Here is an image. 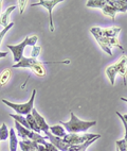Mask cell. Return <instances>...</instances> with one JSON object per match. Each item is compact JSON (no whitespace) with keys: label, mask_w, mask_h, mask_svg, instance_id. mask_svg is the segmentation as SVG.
I'll list each match as a JSON object with an SVG mask.
<instances>
[{"label":"cell","mask_w":127,"mask_h":151,"mask_svg":"<svg viewBox=\"0 0 127 151\" xmlns=\"http://www.w3.org/2000/svg\"><path fill=\"white\" fill-rule=\"evenodd\" d=\"M70 122H60V124H62V127L65 128V130L68 133H79V132H86L87 130L91 127H94L96 124V122H84L81 119L77 118V116H75V114L71 112L70 113Z\"/></svg>","instance_id":"6da1fadb"},{"label":"cell","mask_w":127,"mask_h":151,"mask_svg":"<svg viewBox=\"0 0 127 151\" xmlns=\"http://www.w3.org/2000/svg\"><path fill=\"white\" fill-rule=\"evenodd\" d=\"M50 63H57V62H40V61H38L36 59L22 57V59L18 63L13 65V68H30L37 77H45L46 73H45V69H43V65L50 64ZM62 63H65V62H62Z\"/></svg>","instance_id":"7a4b0ae2"},{"label":"cell","mask_w":127,"mask_h":151,"mask_svg":"<svg viewBox=\"0 0 127 151\" xmlns=\"http://www.w3.org/2000/svg\"><path fill=\"white\" fill-rule=\"evenodd\" d=\"M120 73L123 77L124 80V85H126V76H127V57L123 55L120 58V60L116 64L109 66L106 69V76L108 77L109 81H110L111 85H114V80H116V76Z\"/></svg>","instance_id":"3957f363"},{"label":"cell","mask_w":127,"mask_h":151,"mask_svg":"<svg viewBox=\"0 0 127 151\" xmlns=\"http://www.w3.org/2000/svg\"><path fill=\"white\" fill-rule=\"evenodd\" d=\"M38 41V37L37 36H27V37L24 38L23 41H22L21 44H19V45H8V48L10 49L13 53V57H14V62L18 63L20 60L22 59V53H23V50L24 48L27 46H35L36 42Z\"/></svg>","instance_id":"277c9868"},{"label":"cell","mask_w":127,"mask_h":151,"mask_svg":"<svg viewBox=\"0 0 127 151\" xmlns=\"http://www.w3.org/2000/svg\"><path fill=\"white\" fill-rule=\"evenodd\" d=\"M35 96H36V89H33L32 96H31L30 100L26 103L17 104V103L10 102V101H8V100H6V99H2V102L8 105V106L13 109L18 115H26V116H27L28 114L32 113V110L34 109V99H35Z\"/></svg>","instance_id":"5b68a950"},{"label":"cell","mask_w":127,"mask_h":151,"mask_svg":"<svg viewBox=\"0 0 127 151\" xmlns=\"http://www.w3.org/2000/svg\"><path fill=\"white\" fill-rule=\"evenodd\" d=\"M100 138V134H94V133H86V134L79 135L77 133H69V134H66L65 137L62 138L64 142L68 145H79V144H83L87 140L93 139V138Z\"/></svg>","instance_id":"8992f818"},{"label":"cell","mask_w":127,"mask_h":151,"mask_svg":"<svg viewBox=\"0 0 127 151\" xmlns=\"http://www.w3.org/2000/svg\"><path fill=\"white\" fill-rule=\"evenodd\" d=\"M62 2V0H40L39 2L32 3L30 6H41L43 8H46L49 12V22H50V31L54 32V24H53V18H52V10L56 4Z\"/></svg>","instance_id":"52a82bcc"},{"label":"cell","mask_w":127,"mask_h":151,"mask_svg":"<svg viewBox=\"0 0 127 151\" xmlns=\"http://www.w3.org/2000/svg\"><path fill=\"white\" fill-rule=\"evenodd\" d=\"M46 137L47 139L52 144V145H54L58 150L60 151H68L69 148H70V145H68L64 142V139L60 137H57V136H54V135L52 134L50 131L46 134Z\"/></svg>","instance_id":"ba28073f"},{"label":"cell","mask_w":127,"mask_h":151,"mask_svg":"<svg viewBox=\"0 0 127 151\" xmlns=\"http://www.w3.org/2000/svg\"><path fill=\"white\" fill-rule=\"evenodd\" d=\"M33 115V117L35 118L36 120V124H37V126L39 127V129L41 130V132H43L45 134H47V133L49 132V130H50V127H49V124H47L46 120H45V118H43V116H41L40 114L38 113L37 110H36L35 108L32 110V113H31Z\"/></svg>","instance_id":"9c48e42d"},{"label":"cell","mask_w":127,"mask_h":151,"mask_svg":"<svg viewBox=\"0 0 127 151\" xmlns=\"http://www.w3.org/2000/svg\"><path fill=\"white\" fill-rule=\"evenodd\" d=\"M15 129H16V134L17 136H19V137L21 138L22 140L24 139H31L33 136V133H34V131H32V130H29L27 129V128H24L23 126H21V124H19V122H15Z\"/></svg>","instance_id":"30bf717a"},{"label":"cell","mask_w":127,"mask_h":151,"mask_svg":"<svg viewBox=\"0 0 127 151\" xmlns=\"http://www.w3.org/2000/svg\"><path fill=\"white\" fill-rule=\"evenodd\" d=\"M107 3L111 6L118 12H126L127 11V0H107Z\"/></svg>","instance_id":"8fae6325"},{"label":"cell","mask_w":127,"mask_h":151,"mask_svg":"<svg viewBox=\"0 0 127 151\" xmlns=\"http://www.w3.org/2000/svg\"><path fill=\"white\" fill-rule=\"evenodd\" d=\"M120 31H121V28H118V27L102 29V36L101 37H109V38L116 37L119 35Z\"/></svg>","instance_id":"7c38bea8"},{"label":"cell","mask_w":127,"mask_h":151,"mask_svg":"<svg viewBox=\"0 0 127 151\" xmlns=\"http://www.w3.org/2000/svg\"><path fill=\"white\" fill-rule=\"evenodd\" d=\"M15 9H16V6H10V8H8L6 11L1 14V16H0V24H1L2 27L6 28V26L10 24V22H9V18H10V15L13 13V11L15 10Z\"/></svg>","instance_id":"4fadbf2b"},{"label":"cell","mask_w":127,"mask_h":151,"mask_svg":"<svg viewBox=\"0 0 127 151\" xmlns=\"http://www.w3.org/2000/svg\"><path fill=\"white\" fill-rule=\"evenodd\" d=\"M96 139H99V138L96 137V138H93V139L87 140V142H85L83 144H79V145H72L70 146V148H69L68 151H86L87 149L89 148V146Z\"/></svg>","instance_id":"5bb4252c"},{"label":"cell","mask_w":127,"mask_h":151,"mask_svg":"<svg viewBox=\"0 0 127 151\" xmlns=\"http://www.w3.org/2000/svg\"><path fill=\"white\" fill-rule=\"evenodd\" d=\"M10 151H17V146H18V140H17V134L15 132V129L12 128L10 130Z\"/></svg>","instance_id":"9a60e30c"},{"label":"cell","mask_w":127,"mask_h":151,"mask_svg":"<svg viewBox=\"0 0 127 151\" xmlns=\"http://www.w3.org/2000/svg\"><path fill=\"white\" fill-rule=\"evenodd\" d=\"M50 131H51V133L54 135V136H57V137H60V138H64L65 135L67 134L65 128L62 127V126H60V124L50 127Z\"/></svg>","instance_id":"2e32d148"},{"label":"cell","mask_w":127,"mask_h":151,"mask_svg":"<svg viewBox=\"0 0 127 151\" xmlns=\"http://www.w3.org/2000/svg\"><path fill=\"white\" fill-rule=\"evenodd\" d=\"M12 76V70L11 68H6L2 71V73L0 75V88L3 87L6 83L9 82V80L11 79Z\"/></svg>","instance_id":"e0dca14e"},{"label":"cell","mask_w":127,"mask_h":151,"mask_svg":"<svg viewBox=\"0 0 127 151\" xmlns=\"http://www.w3.org/2000/svg\"><path fill=\"white\" fill-rule=\"evenodd\" d=\"M26 119H27L28 124H29V126H30V129L32 130V131H34L35 133H38V134L41 133V130L39 129V127L37 126L35 118L33 117L32 114H28L27 116H26Z\"/></svg>","instance_id":"ac0fdd59"},{"label":"cell","mask_w":127,"mask_h":151,"mask_svg":"<svg viewBox=\"0 0 127 151\" xmlns=\"http://www.w3.org/2000/svg\"><path fill=\"white\" fill-rule=\"evenodd\" d=\"M107 4L106 0H89L86 2V6L88 8H95V9H103Z\"/></svg>","instance_id":"d6986e66"},{"label":"cell","mask_w":127,"mask_h":151,"mask_svg":"<svg viewBox=\"0 0 127 151\" xmlns=\"http://www.w3.org/2000/svg\"><path fill=\"white\" fill-rule=\"evenodd\" d=\"M10 116H11L13 119H15V122H19L21 126H23L24 128H27V129L31 130L30 126H29V124H28V122H27V119H26V117H23L22 115H18V114H10Z\"/></svg>","instance_id":"ffe728a7"},{"label":"cell","mask_w":127,"mask_h":151,"mask_svg":"<svg viewBox=\"0 0 127 151\" xmlns=\"http://www.w3.org/2000/svg\"><path fill=\"white\" fill-rule=\"evenodd\" d=\"M102 11H103V14L105 15V16H109L111 19H114V17H116V11L111 6H109L108 3L102 9Z\"/></svg>","instance_id":"44dd1931"},{"label":"cell","mask_w":127,"mask_h":151,"mask_svg":"<svg viewBox=\"0 0 127 151\" xmlns=\"http://www.w3.org/2000/svg\"><path fill=\"white\" fill-rule=\"evenodd\" d=\"M10 136V131L8 130L6 124H2L0 127V140H6Z\"/></svg>","instance_id":"7402d4cb"},{"label":"cell","mask_w":127,"mask_h":151,"mask_svg":"<svg viewBox=\"0 0 127 151\" xmlns=\"http://www.w3.org/2000/svg\"><path fill=\"white\" fill-rule=\"evenodd\" d=\"M40 51H41V48L39 46H33L32 48V52H31V57H32V59H36L37 60V58L39 57V54H40Z\"/></svg>","instance_id":"603a6c76"},{"label":"cell","mask_w":127,"mask_h":151,"mask_svg":"<svg viewBox=\"0 0 127 151\" xmlns=\"http://www.w3.org/2000/svg\"><path fill=\"white\" fill-rule=\"evenodd\" d=\"M116 148L120 151H127V145L125 139H120L116 140Z\"/></svg>","instance_id":"cb8c5ba5"},{"label":"cell","mask_w":127,"mask_h":151,"mask_svg":"<svg viewBox=\"0 0 127 151\" xmlns=\"http://www.w3.org/2000/svg\"><path fill=\"white\" fill-rule=\"evenodd\" d=\"M14 24H15L14 22H10V24H9V26H6V27L4 28L2 31H0V45H1V42H2L3 37H4V35L6 34V32H8L9 30L14 27Z\"/></svg>","instance_id":"d4e9b609"},{"label":"cell","mask_w":127,"mask_h":151,"mask_svg":"<svg viewBox=\"0 0 127 151\" xmlns=\"http://www.w3.org/2000/svg\"><path fill=\"white\" fill-rule=\"evenodd\" d=\"M96 42H97V43H99V45H100V46H101V48L103 49V50L106 52V53L109 54V55H112V51H111V49L109 48V47L107 46L106 44H104L103 42H101V41H96Z\"/></svg>","instance_id":"484cf974"},{"label":"cell","mask_w":127,"mask_h":151,"mask_svg":"<svg viewBox=\"0 0 127 151\" xmlns=\"http://www.w3.org/2000/svg\"><path fill=\"white\" fill-rule=\"evenodd\" d=\"M18 145L20 146V148H21L22 151H33L32 148H31L30 146L28 145V144L26 143L24 140H20V142L18 143Z\"/></svg>","instance_id":"4316f807"},{"label":"cell","mask_w":127,"mask_h":151,"mask_svg":"<svg viewBox=\"0 0 127 151\" xmlns=\"http://www.w3.org/2000/svg\"><path fill=\"white\" fill-rule=\"evenodd\" d=\"M18 4H19V13L22 14L24 11V9H26V6H27V4H28V1L27 0H19Z\"/></svg>","instance_id":"83f0119b"},{"label":"cell","mask_w":127,"mask_h":151,"mask_svg":"<svg viewBox=\"0 0 127 151\" xmlns=\"http://www.w3.org/2000/svg\"><path fill=\"white\" fill-rule=\"evenodd\" d=\"M116 115L120 117V119H121L122 122H123V124H124V128H125V137H124V139H125V142H126V145H127V124L125 122L124 119L122 118V114H120L119 112H116Z\"/></svg>","instance_id":"f1b7e54d"},{"label":"cell","mask_w":127,"mask_h":151,"mask_svg":"<svg viewBox=\"0 0 127 151\" xmlns=\"http://www.w3.org/2000/svg\"><path fill=\"white\" fill-rule=\"evenodd\" d=\"M45 147L47 148V151H60L54 145H52L51 143H47L46 145H45Z\"/></svg>","instance_id":"f546056e"},{"label":"cell","mask_w":127,"mask_h":151,"mask_svg":"<svg viewBox=\"0 0 127 151\" xmlns=\"http://www.w3.org/2000/svg\"><path fill=\"white\" fill-rule=\"evenodd\" d=\"M36 151H47V148L43 145H39V144H38L37 150Z\"/></svg>","instance_id":"4dcf8cb0"},{"label":"cell","mask_w":127,"mask_h":151,"mask_svg":"<svg viewBox=\"0 0 127 151\" xmlns=\"http://www.w3.org/2000/svg\"><path fill=\"white\" fill-rule=\"evenodd\" d=\"M8 55V52H1L0 51V59H2V58H6Z\"/></svg>","instance_id":"1f68e13d"},{"label":"cell","mask_w":127,"mask_h":151,"mask_svg":"<svg viewBox=\"0 0 127 151\" xmlns=\"http://www.w3.org/2000/svg\"><path fill=\"white\" fill-rule=\"evenodd\" d=\"M122 118L124 119L125 122H126V124H127V114H125V115H122Z\"/></svg>","instance_id":"d6a6232c"},{"label":"cell","mask_w":127,"mask_h":151,"mask_svg":"<svg viewBox=\"0 0 127 151\" xmlns=\"http://www.w3.org/2000/svg\"><path fill=\"white\" fill-rule=\"evenodd\" d=\"M121 100L122 101H125V102L127 103V98H124V97H121Z\"/></svg>","instance_id":"836d02e7"},{"label":"cell","mask_w":127,"mask_h":151,"mask_svg":"<svg viewBox=\"0 0 127 151\" xmlns=\"http://www.w3.org/2000/svg\"><path fill=\"white\" fill-rule=\"evenodd\" d=\"M2 1H1V0H0V11H1V8H2Z\"/></svg>","instance_id":"e575fe53"},{"label":"cell","mask_w":127,"mask_h":151,"mask_svg":"<svg viewBox=\"0 0 127 151\" xmlns=\"http://www.w3.org/2000/svg\"><path fill=\"white\" fill-rule=\"evenodd\" d=\"M116 151H120V150H119V149H118V148H116Z\"/></svg>","instance_id":"d590c367"},{"label":"cell","mask_w":127,"mask_h":151,"mask_svg":"<svg viewBox=\"0 0 127 151\" xmlns=\"http://www.w3.org/2000/svg\"><path fill=\"white\" fill-rule=\"evenodd\" d=\"M33 151H35V150H33Z\"/></svg>","instance_id":"8d00e7d4"}]
</instances>
